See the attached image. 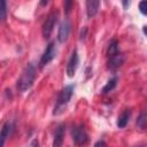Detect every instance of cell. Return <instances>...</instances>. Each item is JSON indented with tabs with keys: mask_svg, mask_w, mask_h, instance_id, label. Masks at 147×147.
<instances>
[{
	"mask_svg": "<svg viewBox=\"0 0 147 147\" xmlns=\"http://www.w3.org/2000/svg\"><path fill=\"white\" fill-rule=\"evenodd\" d=\"M36 76H37L36 65L33 63H28L21 75V77L17 80V90L20 92H24V91L29 90L33 85Z\"/></svg>",
	"mask_w": 147,
	"mask_h": 147,
	"instance_id": "cell-1",
	"label": "cell"
},
{
	"mask_svg": "<svg viewBox=\"0 0 147 147\" xmlns=\"http://www.w3.org/2000/svg\"><path fill=\"white\" fill-rule=\"evenodd\" d=\"M117 53H118V41H117L116 39H114V40L110 41V44H109V46H108L107 55H108V57H109V56H113V55H115V54H117Z\"/></svg>",
	"mask_w": 147,
	"mask_h": 147,
	"instance_id": "cell-13",
	"label": "cell"
},
{
	"mask_svg": "<svg viewBox=\"0 0 147 147\" xmlns=\"http://www.w3.org/2000/svg\"><path fill=\"white\" fill-rule=\"evenodd\" d=\"M13 129H14V125H13L11 122H6V123L2 125V127H1V130H0V147H3V145H5L6 140H7V138L10 136Z\"/></svg>",
	"mask_w": 147,
	"mask_h": 147,
	"instance_id": "cell-9",
	"label": "cell"
},
{
	"mask_svg": "<svg viewBox=\"0 0 147 147\" xmlns=\"http://www.w3.org/2000/svg\"><path fill=\"white\" fill-rule=\"evenodd\" d=\"M99 6H100V1H98V0H87L86 1V13H87L88 18H92L96 15V13L99 10Z\"/></svg>",
	"mask_w": 147,
	"mask_h": 147,
	"instance_id": "cell-11",
	"label": "cell"
},
{
	"mask_svg": "<svg viewBox=\"0 0 147 147\" xmlns=\"http://www.w3.org/2000/svg\"><path fill=\"white\" fill-rule=\"evenodd\" d=\"M48 3V1H41L40 2V5H47Z\"/></svg>",
	"mask_w": 147,
	"mask_h": 147,
	"instance_id": "cell-21",
	"label": "cell"
},
{
	"mask_svg": "<svg viewBox=\"0 0 147 147\" xmlns=\"http://www.w3.org/2000/svg\"><path fill=\"white\" fill-rule=\"evenodd\" d=\"M116 85H117V77H113L111 79L108 80V83H107V84L105 85V87L102 88V93L106 94V93L113 91V90L116 87Z\"/></svg>",
	"mask_w": 147,
	"mask_h": 147,
	"instance_id": "cell-14",
	"label": "cell"
},
{
	"mask_svg": "<svg viewBox=\"0 0 147 147\" xmlns=\"http://www.w3.org/2000/svg\"><path fill=\"white\" fill-rule=\"evenodd\" d=\"M70 23L68 20H64L61 22L60 26H59V31H57V40L60 42H64L68 40V37H69V33H70Z\"/></svg>",
	"mask_w": 147,
	"mask_h": 147,
	"instance_id": "cell-7",
	"label": "cell"
},
{
	"mask_svg": "<svg viewBox=\"0 0 147 147\" xmlns=\"http://www.w3.org/2000/svg\"><path fill=\"white\" fill-rule=\"evenodd\" d=\"M94 147H107V145H106V142L103 140H99V141H96L94 144Z\"/></svg>",
	"mask_w": 147,
	"mask_h": 147,
	"instance_id": "cell-19",
	"label": "cell"
},
{
	"mask_svg": "<svg viewBox=\"0 0 147 147\" xmlns=\"http://www.w3.org/2000/svg\"><path fill=\"white\" fill-rule=\"evenodd\" d=\"M78 63H79V59H78V53L77 51L75 49L72 53H71V56L68 61V64H67V75L69 77H74L76 70H77V67H78Z\"/></svg>",
	"mask_w": 147,
	"mask_h": 147,
	"instance_id": "cell-8",
	"label": "cell"
},
{
	"mask_svg": "<svg viewBox=\"0 0 147 147\" xmlns=\"http://www.w3.org/2000/svg\"><path fill=\"white\" fill-rule=\"evenodd\" d=\"M146 124H147V114H146L145 110H142L141 114L139 115L138 119H137V125H138L139 129H145Z\"/></svg>",
	"mask_w": 147,
	"mask_h": 147,
	"instance_id": "cell-15",
	"label": "cell"
},
{
	"mask_svg": "<svg viewBox=\"0 0 147 147\" xmlns=\"http://www.w3.org/2000/svg\"><path fill=\"white\" fill-rule=\"evenodd\" d=\"M86 32H87V28H86V26H84V28H83V30L80 31V39H84V38H85Z\"/></svg>",
	"mask_w": 147,
	"mask_h": 147,
	"instance_id": "cell-20",
	"label": "cell"
},
{
	"mask_svg": "<svg viewBox=\"0 0 147 147\" xmlns=\"http://www.w3.org/2000/svg\"><path fill=\"white\" fill-rule=\"evenodd\" d=\"M64 130H65L64 124H60L56 127L54 139H53V147H62L63 138H64Z\"/></svg>",
	"mask_w": 147,
	"mask_h": 147,
	"instance_id": "cell-10",
	"label": "cell"
},
{
	"mask_svg": "<svg viewBox=\"0 0 147 147\" xmlns=\"http://www.w3.org/2000/svg\"><path fill=\"white\" fill-rule=\"evenodd\" d=\"M124 61H125V56H124L122 53L118 52L117 54H115V55H113V56H109L108 62H107V68H108L109 70H111V71H115V70H117L119 67L123 65Z\"/></svg>",
	"mask_w": 147,
	"mask_h": 147,
	"instance_id": "cell-6",
	"label": "cell"
},
{
	"mask_svg": "<svg viewBox=\"0 0 147 147\" xmlns=\"http://www.w3.org/2000/svg\"><path fill=\"white\" fill-rule=\"evenodd\" d=\"M55 56H56V47H55V42L51 41V42L47 45V47H46L44 54H42L41 57H40L39 67L42 68V67L47 65V64H48Z\"/></svg>",
	"mask_w": 147,
	"mask_h": 147,
	"instance_id": "cell-4",
	"label": "cell"
},
{
	"mask_svg": "<svg viewBox=\"0 0 147 147\" xmlns=\"http://www.w3.org/2000/svg\"><path fill=\"white\" fill-rule=\"evenodd\" d=\"M56 22H57V13L53 11L47 16L46 21L42 24V36H44V38H49Z\"/></svg>",
	"mask_w": 147,
	"mask_h": 147,
	"instance_id": "cell-5",
	"label": "cell"
},
{
	"mask_svg": "<svg viewBox=\"0 0 147 147\" xmlns=\"http://www.w3.org/2000/svg\"><path fill=\"white\" fill-rule=\"evenodd\" d=\"M139 10L141 14L146 15L147 14V1H141L139 3Z\"/></svg>",
	"mask_w": 147,
	"mask_h": 147,
	"instance_id": "cell-17",
	"label": "cell"
},
{
	"mask_svg": "<svg viewBox=\"0 0 147 147\" xmlns=\"http://www.w3.org/2000/svg\"><path fill=\"white\" fill-rule=\"evenodd\" d=\"M7 18V3L3 0H0V21Z\"/></svg>",
	"mask_w": 147,
	"mask_h": 147,
	"instance_id": "cell-16",
	"label": "cell"
},
{
	"mask_svg": "<svg viewBox=\"0 0 147 147\" xmlns=\"http://www.w3.org/2000/svg\"><path fill=\"white\" fill-rule=\"evenodd\" d=\"M71 134H72V140L76 146H85L88 142V134L86 133L83 125L74 126L71 130Z\"/></svg>",
	"mask_w": 147,
	"mask_h": 147,
	"instance_id": "cell-3",
	"label": "cell"
},
{
	"mask_svg": "<svg viewBox=\"0 0 147 147\" xmlns=\"http://www.w3.org/2000/svg\"><path fill=\"white\" fill-rule=\"evenodd\" d=\"M130 117H131V110H129V109L124 110V111L119 115V117H118V119H117V126H118L119 129L125 127V126L127 125L129 121H130Z\"/></svg>",
	"mask_w": 147,
	"mask_h": 147,
	"instance_id": "cell-12",
	"label": "cell"
},
{
	"mask_svg": "<svg viewBox=\"0 0 147 147\" xmlns=\"http://www.w3.org/2000/svg\"><path fill=\"white\" fill-rule=\"evenodd\" d=\"M72 5H74V2H72V1H64V9H65V14H69V13H70Z\"/></svg>",
	"mask_w": 147,
	"mask_h": 147,
	"instance_id": "cell-18",
	"label": "cell"
},
{
	"mask_svg": "<svg viewBox=\"0 0 147 147\" xmlns=\"http://www.w3.org/2000/svg\"><path fill=\"white\" fill-rule=\"evenodd\" d=\"M74 88H75L74 85H67L61 90V92L57 96V100H56V106L54 108V114H59L60 109H62L70 101V99L74 94Z\"/></svg>",
	"mask_w": 147,
	"mask_h": 147,
	"instance_id": "cell-2",
	"label": "cell"
}]
</instances>
